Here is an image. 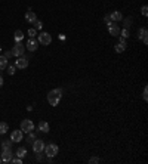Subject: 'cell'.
<instances>
[{"instance_id":"obj_9","label":"cell","mask_w":148,"mask_h":164,"mask_svg":"<svg viewBox=\"0 0 148 164\" xmlns=\"http://www.w3.org/2000/svg\"><path fill=\"white\" fill-rule=\"evenodd\" d=\"M108 33H110V36H114V37L120 36V28H118V25L116 24V22H113V24L108 25Z\"/></svg>"},{"instance_id":"obj_23","label":"cell","mask_w":148,"mask_h":164,"mask_svg":"<svg viewBox=\"0 0 148 164\" xmlns=\"http://www.w3.org/2000/svg\"><path fill=\"white\" fill-rule=\"evenodd\" d=\"M6 68H8V74H9V76H13V74H15V68H16L15 65H9V67H6Z\"/></svg>"},{"instance_id":"obj_5","label":"cell","mask_w":148,"mask_h":164,"mask_svg":"<svg viewBox=\"0 0 148 164\" xmlns=\"http://www.w3.org/2000/svg\"><path fill=\"white\" fill-rule=\"evenodd\" d=\"M11 52H12V55L16 56V58L22 56V55H24V46H22V43H21V41H16Z\"/></svg>"},{"instance_id":"obj_36","label":"cell","mask_w":148,"mask_h":164,"mask_svg":"<svg viewBox=\"0 0 148 164\" xmlns=\"http://www.w3.org/2000/svg\"><path fill=\"white\" fill-rule=\"evenodd\" d=\"M0 53H2V46H0Z\"/></svg>"},{"instance_id":"obj_2","label":"cell","mask_w":148,"mask_h":164,"mask_svg":"<svg viewBox=\"0 0 148 164\" xmlns=\"http://www.w3.org/2000/svg\"><path fill=\"white\" fill-rule=\"evenodd\" d=\"M44 154L47 155V158H52V157H55L56 154H58V151H59V148L55 145V144H49V145H46L44 146Z\"/></svg>"},{"instance_id":"obj_30","label":"cell","mask_w":148,"mask_h":164,"mask_svg":"<svg viewBox=\"0 0 148 164\" xmlns=\"http://www.w3.org/2000/svg\"><path fill=\"white\" fill-rule=\"evenodd\" d=\"M99 161H101V160L98 158V157H92V158L89 160V163H90V164H96V163H99Z\"/></svg>"},{"instance_id":"obj_32","label":"cell","mask_w":148,"mask_h":164,"mask_svg":"<svg viewBox=\"0 0 148 164\" xmlns=\"http://www.w3.org/2000/svg\"><path fill=\"white\" fill-rule=\"evenodd\" d=\"M142 98H144V101H147V99H148V89H147V87H144V93H142Z\"/></svg>"},{"instance_id":"obj_3","label":"cell","mask_w":148,"mask_h":164,"mask_svg":"<svg viewBox=\"0 0 148 164\" xmlns=\"http://www.w3.org/2000/svg\"><path fill=\"white\" fill-rule=\"evenodd\" d=\"M21 130H22L24 133H30V132H33V130H34V124H33V121H31V120H28V118L22 120V121H21Z\"/></svg>"},{"instance_id":"obj_25","label":"cell","mask_w":148,"mask_h":164,"mask_svg":"<svg viewBox=\"0 0 148 164\" xmlns=\"http://www.w3.org/2000/svg\"><path fill=\"white\" fill-rule=\"evenodd\" d=\"M33 24H34V28H36V30H40V28L43 27V24H42V21H39V19H36V21L33 22Z\"/></svg>"},{"instance_id":"obj_14","label":"cell","mask_w":148,"mask_h":164,"mask_svg":"<svg viewBox=\"0 0 148 164\" xmlns=\"http://www.w3.org/2000/svg\"><path fill=\"white\" fill-rule=\"evenodd\" d=\"M37 19V15H36V12H33V11H28L27 13H25V21L27 22H30V24H33V22Z\"/></svg>"},{"instance_id":"obj_12","label":"cell","mask_w":148,"mask_h":164,"mask_svg":"<svg viewBox=\"0 0 148 164\" xmlns=\"http://www.w3.org/2000/svg\"><path fill=\"white\" fill-rule=\"evenodd\" d=\"M27 49L31 50V52H36V50L39 49V41H37L36 39H30V40L27 41Z\"/></svg>"},{"instance_id":"obj_28","label":"cell","mask_w":148,"mask_h":164,"mask_svg":"<svg viewBox=\"0 0 148 164\" xmlns=\"http://www.w3.org/2000/svg\"><path fill=\"white\" fill-rule=\"evenodd\" d=\"M104 22L107 25H110V24H113V21H111V18H110V15H105L104 16Z\"/></svg>"},{"instance_id":"obj_11","label":"cell","mask_w":148,"mask_h":164,"mask_svg":"<svg viewBox=\"0 0 148 164\" xmlns=\"http://www.w3.org/2000/svg\"><path fill=\"white\" fill-rule=\"evenodd\" d=\"M147 34H148V31H147L145 27H142V28L138 30V39H141V40L144 41V44H148V37H147Z\"/></svg>"},{"instance_id":"obj_31","label":"cell","mask_w":148,"mask_h":164,"mask_svg":"<svg viewBox=\"0 0 148 164\" xmlns=\"http://www.w3.org/2000/svg\"><path fill=\"white\" fill-rule=\"evenodd\" d=\"M141 12H142V15H144V16H147V15H148V8L144 5V6L141 8Z\"/></svg>"},{"instance_id":"obj_33","label":"cell","mask_w":148,"mask_h":164,"mask_svg":"<svg viewBox=\"0 0 148 164\" xmlns=\"http://www.w3.org/2000/svg\"><path fill=\"white\" fill-rule=\"evenodd\" d=\"M3 56H5L6 59H9V58H12L13 55H12V52H11V50H8V52H5V53H3Z\"/></svg>"},{"instance_id":"obj_16","label":"cell","mask_w":148,"mask_h":164,"mask_svg":"<svg viewBox=\"0 0 148 164\" xmlns=\"http://www.w3.org/2000/svg\"><path fill=\"white\" fill-rule=\"evenodd\" d=\"M126 48H128V44H126V41L125 43H118V44H116V52L117 53H121V52H125L126 50Z\"/></svg>"},{"instance_id":"obj_8","label":"cell","mask_w":148,"mask_h":164,"mask_svg":"<svg viewBox=\"0 0 148 164\" xmlns=\"http://www.w3.org/2000/svg\"><path fill=\"white\" fill-rule=\"evenodd\" d=\"M24 139V132L22 130H13L11 133V140L12 142H21Z\"/></svg>"},{"instance_id":"obj_15","label":"cell","mask_w":148,"mask_h":164,"mask_svg":"<svg viewBox=\"0 0 148 164\" xmlns=\"http://www.w3.org/2000/svg\"><path fill=\"white\" fill-rule=\"evenodd\" d=\"M39 130L43 132V133H49L51 127H49V124H47L46 121H40V123H39Z\"/></svg>"},{"instance_id":"obj_34","label":"cell","mask_w":148,"mask_h":164,"mask_svg":"<svg viewBox=\"0 0 148 164\" xmlns=\"http://www.w3.org/2000/svg\"><path fill=\"white\" fill-rule=\"evenodd\" d=\"M2 86H3V77L0 76V87H2Z\"/></svg>"},{"instance_id":"obj_35","label":"cell","mask_w":148,"mask_h":164,"mask_svg":"<svg viewBox=\"0 0 148 164\" xmlns=\"http://www.w3.org/2000/svg\"><path fill=\"white\" fill-rule=\"evenodd\" d=\"M0 163H3V160H2V157H0Z\"/></svg>"},{"instance_id":"obj_17","label":"cell","mask_w":148,"mask_h":164,"mask_svg":"<svg viewBox=\"0 0 148 164\" xmlns=\"http://www.w3.org/2000/svg\"><path fill=\"white\" fill-rule=\"evenodd\" d=\"M8 130H9L8 123H5V121H0V135H5V133H8Z\"/></svg>"},{"instance_id":"obj_13","label":"cell","mask_w":148,"mask_h":164,"mask_svg":"<svg viewBox=\"0 0 148 164\" xmlns=\"http://www.w3.org/2000/svg\"><path fill=\"white\" fill-rule=\"evenodd\" d=\"M110 18H111V21H113V22H118V21H121V19H123V15H121V12L114 11V12H111V13H110Z\"/></svg>"},{"instance_id":"obj_24","label":"cell","mask_w":148,"mask_h":164,"mask_svg":"<svg viewBox=\"0 0 148 164\" xmlns=\"http://www.w3.org/2000/svg\"><path fill=\"white\" fill-rule=\"evenodd\" d=\"M27 140H28L30 144H33L34 140H36V135H34L33 132H30V133H28V137H27Z\"/></svg>"},{"instance_id":"obj_7","label":"cell","mask_w":148,"mask_h":164,"mask_svg":"<svg viewBox=\"0 0 148 164\" xmlns=\"http://www.w3.org/2000/svg\"><path fill=\"white\" fill-rule=\"evenodd\" d=\"M15 67H16V68H21V69L27 68V67H28V58H25V56H19V58L15 61Z\"/></svg>"},{"instance_id":"obj_19","label":"cell","mask_w":148,"mask_h":164,"mask_svg":"<svg viewBox=\"0 0 148 164\" xmlns=\"http://www.w3.org/2000/svg\"><path fill=\"white\" fill-rule=\"evenodd\" d=\"M6 67H8V59L3 55H0V69H6Z\"/></svg>"},{"instance_id":"obj_21","label":"cell","mask_w":148,"mask_h":164,"mask_svg":"<svg viewBox=\"0 0 148 164\" xmlns=\"http://www.w3.org/2000/svg\"><path fill=\"white\" fill-rule=\"evenodd\" d=\"M130 34H129V30L128 28H123V30H120V37H123V39H128Z\"/></svg>"},{"instance_id":"obj_22","label":"cell","mask_w":148,"mask_h":164,"mask_svg":"<svg viewBox=\"0 0 148 164\" xmlns=\"http://www.w3.org/2000/svg\"><path fill=\"white\" fill-rule=\"evenodd\" d=\"M123 21V24H125V28H129L130 25H132V18L129 16V18H126V19H121Z\"/></svg>"},{"instance_id":"obj_1","label":"cell","mask_w":148,"mask_h":164,"mask_svg":"<svg viewBox=\"0 0 148 164\" xmlns=\"http://www.w3.org/2000/svg\"><path fill=\"white\" fill-rule=\"evenodd\" d=\"M61 98H62V90L61 89H54L47 93V102L52 107H56L61 102Z\"/></svg>"},{"instance_id":"obj_18","label":"cell","mask_w":148,"mask_h":164,"mask_svg":"<svg viewBox=\"0 0 148 164\" xmlns=\"http://www.w3.org/2000/svg\"><path fill=\"white\" fill-rule=\"evenodd\" d=\"M13 37H15V41H22V39H24V33H22L21 30H16V31H15V34H13Z\"/></svg>"},{"instance_id":"obj_6","label":"cell","mask_w":148,"mask_h":164,"mask_svg":"<svg viewBox=\"0 0 148 164\" xmlns=\"http://www.w3.org/2000/svg\"><path fill=\"white\" fill-rule=\"evenodd\" d=\"M31 145H33V151H34L36 154H39V152L42 154L43 149H44V142H43V140H40V139H36Z\"/></svg>"},{"instance_id":"obj_10","label":"cell","mask_w":148,"mask_h":164,"mask_svg":"<svg viewBox=\"0 0 148 164\" xmlns=\"http://www.w3.org/2000/svg\"><path fill=\"white\" fill-rule=\"evenodd\" d=\"M12 149L11 148H5L3 149V152H2V160H3V163H11V160H12Z\"/></svg>"},{"instance_id":"obj_4","label":"cell","mask_w":148,"mask_h":164,"mask_svg":"<svg viewBox=\"0 0 148 164\" xmlns=\"http://www.w3.org/2000/svg\"><path fill=\"white\" fill-rule=\"evenodd\" d=\"M37 41H39L40 44L47 46V44H51V43H52V36L49 34V33H40V34H39V37H37Z\"/></svg>"},{"instance_id":"obj_27","label":"cell","mask_w":148,"mask_h":164,"mask_svg":"<svg viewBox=\"0 0 148 164\" xmlns=\"http://www.w3.org/2000/svg\"><path fill=\"white\" fill-rule=\"evenodd\" d=\"M28 36H30V39H34V37L37 36V31H36V28H30V30H28Z\"/></svg>"},{"instance_id":"obj_26","label":"cell","mask_w":148,"mask_h":164,"mask_svg":"<svg viewBox=\"0 0 148 164\" xmlns=\"http://www.w3.org/2000/svg\"><path fill=\"white\" fill-rule=\"evenodd\" d=\"M12 144H13L12 140H11V142H9V140H5V142H3L2 145H0V146H2V148L5 149V148H11V146H12Z\"/></svg>"},{"instance_id":"obj_20","label":"cell","mask_w":148,"mask_h":164,"mask_svg":"<svg viewBox=\"0 0 148 164\" xmlns=\"http://www.w3.org/2000/svg\"><path fill=\"white\" fill-rule=\"evenodd\" d=\"M16 155L19 157V158H24L27 155V149L25 148H18V151H16Z\"/></svg>"},{"instance_id":"obj_29","label":"cell","mask_w":148,"mask_h":164,"mask_svg":"<svg viewBox=\"0 0 148 164\" xmlns=\"http://www.w3.org/2000/svg\"><path fill=\"white\" fill-rule=\"evenodd\" d=\"M11 163H13V164H22V158H19V157L18 158H12Z\"/></svg>"}]
</instances>
